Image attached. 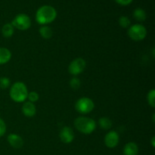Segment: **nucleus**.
<instances>
[{
    "instance_id": "1",
    "label": "nucleus",
    "mask_w": 155,
    "mask_h": 155,
    "mask_svg": "<svg viewBox=\"0 0 155 155\" xmlns=\"http://www.w3.org/2000/svg\"><path fill=\"white\" fill-rule=\"evenodd\" d=\"M57 12L51 5H43L39 8L36 13V20L38 24L46 25L55 20Z\"/></svg>"
},
{
    "instance_id": "2",
    "label": "nucleus",
    "mask_w": 155,
    "mask_h": 155,
    "mask_svg": "<svg viewBox=\"0 0 155 155\" xmlns=\"http://www.w3.org/2000/svg\"><path fill=\"white\" fill-rule=\"evenodd\" d=\"M9 95L11 98L15 102H24L27 99L28 89L24 83L16 82L11 86Z\"/></svg>"
},
{
    "instance_id": "3",
    "label": "nucleus",
    "mask_w": 155,
    "mask_h": 155,
    "mask_svg": "<svg viewBox=\"0 0 155 155\" xmlns=\"http://www.w3.org/2000/svg\"><path fill=\"white\" fill-rule=\"evenodd\" d=\"M74 127L80 133L89 135L96 129V123L92 118L87 117H79L74 120Z\"/></svg>"
},
{
    "instance_id": "4",
    "label": "nucleus",
    "mask_w": 155,
    "mask_h": 155,
    "mask_svg": "<svg viewBox=\"0 0 155 155\" xmlns=\"http://www.w3.org/2000/svg\"><path fill=\"white\" fill-rule=\"evenodd\" d=\"M95 108V104L91 98L87 97H83L77 101L75 104V109L78 113L82 114H86L93 110Z\"/></svg>"
},
{
    "instance_id": "5",
    "label": "nucleus",
    "mask_w": 155,
    "mask_h": 155,
    "mask_svg": "<svg viewBox=\"0 0 155 155\" xmlns=\"http://www.w3.org/2000/svg\"><path fill=\"white\" fill-rule=\"evenodd\" d=\"M128 36L133 41L143 40L147 36V30L142 24H134L129 28Z\"/></svg>"
},
{
    "instance_id": "6",
    "label": "nucleus",
    "mask_w": 155,
    "mask_h": 155,
    "mask_svg": "<svg viewBox=\"0 0 155 155\" xmlns=\"http://www.w3.org/2000/svg\"><path fill=\"white\" fill-rule=\"evenodd\" d=\"M11 24L18 30H27L31 26V20L28 15L25 14H19L15 17Z\"/></svg>"
},
{
    "instance_id": "7",
    "label": "nucleus",
    "mask_w": 155,
    "mask_h": 155,
    "mask_svg": "<svg viewBox=\"0 0 155 155\" xmlns=\"http://www.w3.org/2000/svg\"><path fill=\"white\" fill-rule=\"evenodd\" d=\"M86 62L82 58H77L71 62L68 67V71L74 76H77L82 74L86 69Z\"/></svg>"
},
{
    "instance_id": "8",
    "label": "nucleus",
    "mask_w": 155,
    "mask_h": 155,
    "mask_svg": "<svg viewBox=\"0 0 155 155\" xmlns=\"http://www.w3.org/2000/svg\"><path fill=\"white\" fill-rule=\"evenodd\" d=\"M120 142L119 134L114 130L108 132L104 136V145L109 148H114Z\"/></svg>"
},
{
    "instance_id": "9",
    "label": "nucleus",
    "mask_w": 155,
    "mask_h": 155,
    "mask_svg": "<svg viewBox=\"0 0 155 155\" xmlns=\"http://www.w3.org/2000/svg\"><path fill=\"white\" fill-rule=\"evenodd\" d=\"M59 137L63 143H71L74 139V130L69 127H64L59 133Z\"/></svg>"
},
{
    "instance_id": "10",
    "label": "nucleus",
    "mask_w": 155,
    "mask_h": 155,
    "mask_svg": "<svg viewBox=\"0 0 155 155\" xmlns=\"http://www.w3.org/2000/svg\"><path fill=\"white\" fill-rule=\"evenodd\" d=\"M8 142L12 147L15 148H21L24 145V139L22 137L15 133H11L7 137Z\"/></svg>"
},
{
    "instance_id": "11",
    "label": "nucleus",
    "mask_w": 155,
    "mask_h": 155,
    "mask_svg": "<svg viewBox=\"0 0 155 155\" xmlns=\"http://www.w3.org/2000/svg\"><path fill=\"white\" fill-rule=\"evenodd\" d=\"M22 112L24 116L27 117H32L35 116L36 113V107L34 103L30 101H25L22 106Z\"/></svg>"
},
{
    "instance_id": "12",
    "label": "nucleus",
    "mask_w": 155,
    "mask_h": 155,
    "mask_svg": "<svg viewBox=\"0 0 155 155\" xmlns=\"http://www.w3.org/2000/svg\"><path fill=\"white\" fill-rule=\"evenodd\" d=\"M139 147L136 142H128L124 147V155H138Z\"/></svg>"
},
{
    "instance_id": "13",
    "label": "nucleus",
    "mask_w": 155,
    "mask_h": 155,
    "mask_svg": "<svg viewBox=\"0 0 155 155\" xmlns=\"http://www.w3.org/2000/svg\"><path fill=\"white\" fill-rule=\"evenodd\" d=\"M12 58V52L10 50L5 47L0 48V64L8 63Z\"/></svg>"
},
{
    "instance_id": "14",
    "label": "nucleus",
    "mask_w": 155,
    "mask_h": 155,
    "mask_svg": "<svg viewBox=\"0 0 155 155\" xmlns=\"http://www.w3.org/2000/svg\"><path fill=\"white\" fill-rule=\"evenodd\" d=\"M15 27L11 23H7L4 24L2 28V34L5 38H10L13 36Z\"/></svg>"
},
{
    "instance_id": "15",
    "label": "nucleus",
    "mask_w": 155,
    "mask_h": 155,
    "mask_svg": "<svg viewBox=\"0 0 155 155\" xmlns=\"http://www.w3.org/2000/svg\"><path fill=\"white\" fill-rule=\"evenodd\" d=\"M39 33L42 38L46 39L51 38V36H52L53 35V32L51 28L47 25H42V27L39 28Z\"/></svg>"
},
{
    "instance_id": "16",
    "label": "nucleus",
    "mask_w": 155,
    "mask_h": 155,
    "mask_svg": "<svg viewBox=\"0 0 155 155\" xmlns=\"http://www.w3.org/2000/svg\"><path fill=\"white\" fill-rule=\"evenodd\" d=\"M133 17H134L136 21H139V22H142V21H145L147 18V15L145 10L140 8H138L135 9L134 12H133Z\"/></svg>"
},
{
    "instance_id": "17",
    "label": "nucleus",
    "mask_w": 155,
    "mask_h": 155,
    "mask_svg": "<svg viewBox=\"0 0 155 155\" xmlns=\"http://www.w3.org/2000/svg\"><path fill=\"white\" fill-rule=\"evenodd\" d=\"M98 124L103 130H109L112 127V121L110 120V118L104 117L98 120Z\"/></svg>"
},
{
    "instance_id": "18",
    "label": "nucleus",
    "mask_w": 155,
    "mask_h": 155,
    "mask_svg": "<svg viewBox=\"0 0 155 155\" xmlns=\"http://www.w3.org/2000/svg\"><path fill=\"white\" fill-rule=\"evenodd\" d=\"M118 22H119L120 26L123 28H128L129 27H130V24H131V21L127 16L120 17Z\"/></svg>"
},
{
    "instance_id": "19",
    "label": "nucleus",
    "mask_w": 155,
    "mask_h": 155,
    "mask_svg": "<svg viewBox=\"0 0 155 155\" xmlns=\"http://www.w3.org/2000/svg\"><path fill=\"white\" fill-rule=\"evenodd\" d=\"M147 101L151 107H155V90L154 89L150 90L147 95Z\"/></svg>"
},
{
    "instance_id": "20",
    "label": "nucleus",
    "mask_w": 155,
    "mask_h": 155,
    "mask_svg": "<svg viewBox=\"0 0 155 155\" xmlns=\"http://www.w3.org/2000/svg\"><path fill=\"white\" fill-rule=\"evenodd\" d=\"M80 85H81V82H80V79L77 78V77H73L70 80V86L74 90H77V89H80Z\"/></svg>"
},
{
    "instance_id": "21",
    "label": "nucleus",
    "mask_w": 155,
    "mask_h": 155,
    "mask_svg": "<svg viewBox=\"0 0 155 155\" xmlns=\"http://www.w3.org/2000/svg\"><path fill=\"white\" fill-rule=\"evenodd\" d=\"M11 84V81L8 77H0V89H5L9 87Z\"/></svg>"
},
{
    "instance_id": "22",
    "label": "nucleus",
    "mask_w": 155,
    "mask_h": 155,
    "mask_svg": "<svg viewBox=\"0 0 155 155\" xmlns=\"http://www.w3.org/2000/svg\"><path fill=\"white\" fill-rule=\"evenodd\" d=\"M39 98V95L37 92H28V95H27V99L29 101L32 103H34L37 101Z\"/></svg>"
},
{
    "instance_id": "23",
    "label": "nucleus",
    "mask_w": 155,
    "mask_h": 155,
    "mask_svg": "<svg viewBox=\"0 0 155 155\" xmlns=\"http://www.w3.org/2000/svg\"><path fill=\"white\" fill-rule=\"evenodd\" d=\"M6 130H7V127H6L5 122L4 121V120L0 118V137L5 134Z\"/></svg>"
},
{
    "instance_id": "24",
    "label": "nucleus",
    "mask_w": 155,
    "mask_h": 155,
    "mask_svg": "<svg viewBox=\"0 0 155 155\" xmlns=\"http://www.w3.org/2000/svg\"><path fill=\"white\" fill-rule=\"evenodd\" d=\"M117 4L120 5H128L133 0H115Z\"/></svg>"
},
{
    "instance_id": "25",
    "label": "nucleus",
    "mask_w": 155,
    "mask_h": 155,
    "mask_svg": "<svg viewBox=\"0 0 155 155\" xmlns=\"http://www.w3.org/2000/svg\"><path fill=\"white\" fill-rule=\"evenodd\" d=\"M154 140H155V137L154 136H153L152 137V139H151V145H152V147L153 148H154L155 147V142H154Z\"/></svg>"
}]
</instances>
